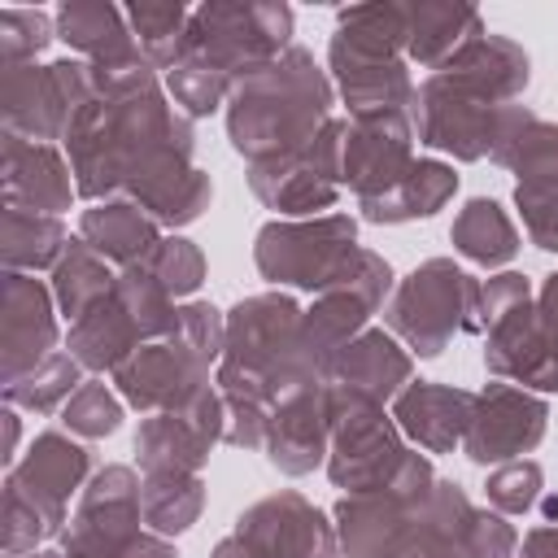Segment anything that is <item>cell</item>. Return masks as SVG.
<instances>
[{
  "label": "cell",
  "instance_id": "6da1fadb",
  "mask_svg": "<svg viewBox=\"0 0 558 558\" xmlns=\"http://www.w3.org/2000/svg\"><path fill=\"white\" fill-rule=\"evenodd\" d=\"M327 105H331V83L314 65L310 52L288 48L270 65L253 70L231 87V113L227 131L231 144L257 161L288 157L305 148L323 126H327Z\"/></svg>",
  "mask_w": 558,
  "mask_h": 558
},
{
  "label": "cell",
  "instance_id": "7a4b0ae2",
  "mask_svg": "<svg viewBox=\"0 0 558 558\" xmlns=\"http://www.w3.org/2000/svg\"><path fill=\"white\" fill-rule=\"evenodd\" d=\"M401 48H405V4L340 9L336 35H331V74L353 118L414 105Z\"/></svg>",
  "mask_w": 558,
  "mask_h": 558
},
{
  "label": "cell",
  "instance_id": "3957f363",
  "mask_svg": "<svg viewBox=\"0 0 558 558\" xmlns=\"http://www.w3.org/2000/svg\"><path fill=\"white\" fill-rule=\"evenodd\" d=\"M288 35H292L288 4H201L187 17L183 61H205L240 83L253 70L283 57Z\"/></svg>",
  "mask_w": 558,
  "mask_h": 558
},
{
  "label": "cell",
  "instance_id": "277c9868",
  "mask_svg": "<svg viewBox=\"0 0 558 558\" xmlns=\"http://www.w3.org/2000/svg\"><path fill=\"white\" fill-rule=\"evenodd\" d=\"M475 310H480V288L462 270H453V262L436 257L397 288L388 323L414 344V353L436 357L458 327H475L471 318Z\"/></svg>",
  "mask_w": 558,
  "mask_h": 558
},
{
  "label": "cell",
  "instance_id": "5b68a950",
  "mask_svg": "<svg viewBox=\"0 0 558 558\" xmlns=\"http://www.w3.org/2000/svg\"><path fill=\"white\" fill-rule=\"evenodd\" d=\"M135 519H140L135 475L126 466H105L92 480L74 527L65 532L70 558H174L170 545L140 536Z\"/></svg>",
  "mask_w": 558,
  "mask_h": 558
},
{
  "label": "cell",
  "instance_id": "8992f818",
  "mask_svg": "<svg viewBox=\"0 0 558 558\" xmlns=\"http://www.w3.org/2000/svg\"><path fill=\"white\" fill-rule=\"evenodd\" d=\"M92 65L57 61V65H4V122L9 135L57 140L70 135L74 118L92 105Z\"/></svg>",
  "mask_w": 558,
  "mask_h": 558
},
{
  "label": "cell",
  "instance_id": "52a82bcc",
  "mask_svg": "<svg viewBox=\"0 0 558 558\" xmlns=\"http://www.w3.org/2000/svg\"><path fill=\"white\" fill-rule=\"evenodd\" d=\"M327 414H331V432H336V445H331V480L349 493H375V488H388L410 453L401 449L392 423L384 418L379 405L371 401H340L327 392Z\"/></svg>",
  "mask_w": 558,
  "mask_h": 558
},
{
  "label": "cell",
  "instance_id": "ba28073f",
  "mask_svg": "<svg viewBox=\"0 0 558 558\" xmlns=\"http://www.w3.org/2000/svg\"><path fill=\"white\" fill-rule=\"evenodd\" d=\"M344 174V122H327L305 148L257 161L253 166V192L283 214H314L336 201V183Z\"/></svg>",
  "mask_w": 558,
  "mask_h": 558
},
{
  "label": "cell",
  "instance_id": "9c48e42d",
  "mask_svg": "<svg viewBox=\"0 0 558 558\" xmlns=\"http://www.w3.org/2000/svg\"><path fill=\"white\" fill-rule=\"evenodd\" d=\"M353 253V218L270 222L257 235V270L275 283L327 288Z\"/></svg>",
  "mask_w": 558,
  "mask_h": 558
},
{
  "label": "cell",
  "instance_id": "30bf717a",
  "mask_svg": "<svg viewBox=\"0 0 558 558\" xmlns=\"http://www.w3.org/2000/svg\"><path fill=\"white\" fill-rule=\"evenodd\" d=\"M488 371L532 388H558V275H549L536 310L523 301L488 327Z\"/></svg>",
  "mask_w": 558,
  "mask_h": 558
},
{
  "label": "cell",
  "instance_id": "8fae6325",
  "mask_svg": "<svg viewBox=\"0 0 558 558\" xmlns=\"http://www.w3.org/2000/svg\"><path fill=\"white\" fill-rule=\"evenodd\" d=\"M410 113L384 109V113H357L353 126H344V179L357 187L362 201H375L392 192L410 174Z\"/></svg>",
  "mask_w": 558,
  "mask_h": 558
},
{
  "label": "cell",
  "instance_id": "7c38bea8",
  "mask_svg": "<svg viewBox=\"0 0 558 558\" xmlns=\"http://www.w3.org/2000/svg\"><path fill=\"white\" fill-rule=\"evenodd\" d=\"M218 436H227L222 432V405L209 388H201L179 410L148 418L135 436V449H140V462L148 466V475H161V471H187L192 475Z\"/></svg>",
  "mask_w": 558,
  "mask_h": 558
},
{
  "label": "cell",
  "instance_id": "4fadbf2b",
  "mask_svg": "<svg viewBox=\"0 0 558 558\" xmlns=\"http://www.w3.org/2000/svg\"><path fill=\"white\" fill-rule=\"evenodd\" d=\"M235 536L257 558H336L331 527L296 493H279V497L257 501L248 514H240Z\"/></svg>",
  "mask_w": 558,
  "mask_h": 558
},
{
  "label": "cell",
  "instance_id": "5bb4252c",
  "mask_svg": "<svg viewBox=\"0 0 558 558\" xmlns=\"http://www.w3.org/2000/svg\"><path fill=\"white\" fill-rule=\"evenodd\" d=\"M545 432V401L510 388L488 384L475 397L471 427H466V458L471 462H506L523 449H532Z\"/></svg>",
  "mask_w": 558,
  "mask_h": 558
},
{
  "label": "cell",
  "instance_id": "9a60e30c",
  "mask_svg": "<svg viewBox=\"0 0 558 558\" xmlns=\"http://www.w3.org/2000/svg\"><path fill=\"white\" fill-rule=\"evenodd\" d=\"M327 432H331V414H327V384L323 379H310V384L279 392L270 423H266L270 462L288 475L310 471L323 458Z\"/></svg>",
  "mask_w": 558,
  "mask_h": 558
},
{
  "label": "cell",
  "instance_id": "2e32d148",
  "mask_svg": "<svg viewBox=\"0 0 558 558\" xmlns=\"http://www.w3.org/2000/svg\"><path fill=\"white\" fill-rule=\"evenodd\" d=\"M205 366H209V362H205L196 349H187V344L170 331V340L135 349V353L118 366V384H122V392H126L135 405H148V410L170 405V410H179L192 392L205 388V384H201Z\"/></svg>",
  "mask_w": 558,
  "mask_h": 558
},
{
  "label": "cell",
  "instance_id": "e0dca14e",
  "mask_svg": "<svg viewBox=\"0 0 558 558\" xmlns=\"http://www.w3.org/2000/svg\"><path fill=\"white\" fill-rule=\"evenodd\" d=\"M327 392L340 401H371L379 405L384 397H392L401 384H410V357L384 336V331H366L357 340H349L331 371H327Z\"/></svg>",
  "mask_w": 558,
  "mask_h": 558
},
{
  "label": "cell",
  "instance_id": "ac0fdd59",
  "mask_svg": "<svg viewBox=\"0 0 558 558\" xmlns=\"http://www.w3.org/2000/svg\"><path fill=\"white\" fill-rule=\"evenodd\" d=\"M83 471H87V453L78 445H70L65 436L48 432V436L35 440L26 466L9 475V493L22 497L26 506H35L57 527L61 523V510H65V497L78 488Z\"/></svg>",
  "mask_w": 558,
  "mask_h": 558
},
{
  "label": "cell",
  "instance_id": "d6986e66",
  "mask_svg": "<svg viewBox=\"0 0 558 558\" xmlns=\"http://www.w3.org/2000/svg\"><path fill=\"white\" fill-rule=\"evenodd\" d=\"M440 74H449L458 87H466V92H475L493 105H506L527 87V52L514 39L484 31L453 61H445Z\"/></svg>",
  "mask_w": 558,
  "mask_h": 558
},
{
  "label": "cell",
  "instance_id": "ffe728a7",
  "mask_svg": "<svg viewBox=\"0 0 558 558\" xmlns=\"http://www.w3.org/2000/svg\"><path fill=\"white\" fill-rule=\"evenodd\" d=\"M57 31L70 48L87 52L92 65L109 70V65H131V61H144L135 35L126 31V17L122 9L105 4V0H70L57 9Z\"/></svg>",
  "mask_w": 558,
  "mask_h": 558
},
{
  "label": "cell",
  "instance_id": "44dd1931",
  "mask_svg": "<svg viewBox=\"0 0 558 558\" xmlns=\"http://www.w3.org/2000/svg\"><path fill=\"white\" fill-rule=\"evenodd\" d=\"M471 410H475V397L462 392V388H440V384H410L401 397H397V418L401 427L427 445L432 453H445L453 449L466 427H471Z\"/></svg>",
  "mask_w": 558,
  "mask_h": 558
},
{
  "label": "cell",
  "instance_id": "7402d4cb",
  "mask_svg": "<svg viewBox=\"0 0 558 558\" xmlns=\"http://www.w3.org/2000/svg\"><path fill=\"white\" fill-rule=\"evenodd\" d=\"M4 187H9L13 209H22V201L31 205V214L39 209L57 214L70 205V179H65L61 157L44 144H26L22 135L4 140Z\"/></svg>",
  "mask_w": 558,
  "mask_h": 558
},
{
  "label": "cell",
  "instance_id": "603a6c76",
  "mask_svg": "<svg viewBox=\"0 0 558 558\" xmlns=\"http://www.w3.org/2000/svg\"><path fill=\"white\" fill-rule=\"evenodd\" d=\"M480 35L484 22L471 4H405V52L418 65L440 70Z\"/></svg>",
  "mask_w": 558,
  "mask_h": 558
},
{
  "label": "cell",
  "instance_id": "cb8c5ba5",
  "mask_svg": "<svg viewBox=\"0 0 558 558\" xmlns=\"http://www.w3.org/2000/svg\"><path fill=\"white\" fill-rule=\"evenodd\" d=\"M52 344V314H48V296L35 279L9 275L4 283V366H9V384L22 379L26 362H39V353Z\"/></svg>",
  "mask_w": 558,
  "mask_h": 558
},
{
  "label": "cell",
  "instance_id": "d4e9b609",
  "mask_svg": "<svg viewBox=\"0 0 558 558\" xmlns=\"http://www.w3.org/2000/svg\"><path fill=\"white\" fill-rule=\"evenodd\" d=\"M144 336V327L135 323V314L122 305V296L118 292H109L96 310H87L78 323H74V331H70V349H74V357L78 362H87V366H122L135 349V340Z\"/></svg>",
  "mask_w": 558,
  "mask_h": 558
},
{
  "label": "cell",
  "instance_id": "484cf974",
  "mask_svg": "<svg viewBox=\"0 0 558 558\" xmlns=\"http://www.w3.org/2000/svg\"><path fill=\"white\" fill-rule=\"evenodd\" d=\"M83 240L96 253L122 262L126 270L131 266H144L153 257V248L161 244L157 240V227L135 205H100V209H87L83 214Z\"/></svg>",
  "mask_w": 558,
  "mask_h": 558
},
{
  "label": "cell",
  "instance_id": "4316f807",
  "mask_svg": "<svg viewBox=\"0 0 558 558\" xmlns=\"http://www.w3.org/2000/svg\"><path fill=\"white\" fill-rule=\"evenodd\" d=\"M453 187H458V174H453L449 166H440V161H418V166H410V174H405L392 192H384V196H375V201H362V209H366L371 222L427 218V214H436V209L453 196Z\"/></svg>",
  "mask_w": 558,
  "mask_h": 558
},
{
  "label": "cell",
  "instance_id": "83f0119b",
  "mask_svg": "<svg viewBox=\"0 0 558 558\" xmlns=\"http://www.w3.org/2000/svg\"><path fill=\"white\" fill-rule=\"evenodd\" d=\"M453 244L471 257V262H484V266H501L514 257L519 248V235L510 227V218L501 214L497 201H471L458 222H453Z\"/></svg>",
  "mask_w": 558,
  "mask_h": 558
},
{
  "label": "cell",
  "instance_id": "f1b7e54d",
  "mask_svg": "<svg viewBox=\"0 0 558 558\" xmlns=\"http://www.w3.org/2000/svg\"><path fill=\"white\" fill-rule=\"evenodd\" d=\"M187 9L183 4H131L126 22L135 31V44L148 65H179L183 61V39H187Z\"/></svg>",
  "mask_w": 558,
  "mask_h": 558
},
{
  "label": "cell",
  "instance_id": "f546056e",
  "mask_svg": "<svg viewBox=\"0 0 558 558\" xmlns=\"http://www.w3.org/2000/svg\"><path fill=\"white\" fill-rule=\"evenodd\" d=\"M497 161L519 174V187H558V126L527 118L514 140L497 153Z\"/></svg>",
  "mask_w": 558,
  "mask_h": 558
},
{
  "label": "cell",
  "instance_id": "4dcf8cb0",
  "mask_svg": "<svg viewBox=\"0 0 558 558\" xmlns=\"http://www.w3.org/2000/svg\"><path fill=\"white\" fill-rule=\"evenodd\" d=\"M140 506L153 532H183L201 514V480L187 471L148 475V484L140 488Z\"/></svg>",
  "mask_w": 558,
  "mask_h": 558
},
{
  "label": "cell",
  "instance_id": "1f68e13d",
  "mask_svg": "<svg viewBox=\"0 0 558 558\" xmlns=\"http://www.w3.org/2000/svg\"><path fill=\"white\" fill-rule=\"evenodd\" d=\"M113 292V279L109 270L96 262V253L87 244H70V253L61 257L57 266V296H61V310L83 318L87 310H96L105 296Z\"/></svg>",
  "mask_w": 558,
  "mask_h": 558
},
{
  "label": "cell",
  "instance_id": "d6a6232c",
  "mask_svg": "<svg viewBox=\"0 0 558 558\" xmlns=\"http://www.w3.org/2000/svg\"><path fill=\"white\" fill-rule=\"evenodd\" d=\"M61 244V222L52 214H26V209H13L4 214V257L9 266H44L52 262Z\"/></svg>",
  "mask_w": 558,
  "mask_h": 558
},
{
  "label": "cell",
  "instance_id": "836d02e7",
  "mask_svg": "<svg viewBox=\"0 0 558 558\" xmlns=\"http://www.w3.org/2000/svg\"><path fill=\"white\" fill-rule=\"evenodd\" d=\"M166 83H170L174 100L187 113H214L222 105V96L235 87V78H227L222 70H214L205 61H179V65H170Z\"/></svg>",
  "mask_w": 558,
  "mask_h": 558
},
{
  "label": "cell",
  "instance_id": "e575fe53",
  "mask_svg": "<svg viewBox=\"0 0 558 558\" xmlns=\"http://www.w3.org/2000/svg\"><path fill=\"white\" fill-rule=\"evenodd\" d=\"M144 266H148V275H153L170 296L196 292V283H201V275H205V262H201V253H196L187 240H161Z\"/></svg>",
  "mask_w": 558,
  "mask_h": 558
},
{
  "label": "cell",
  "instance_id": "d590c367",
  "mask_svg": "<svg viewBox=\"0 0 558 558\" xmlns=\"http://www.w3.org/2000/svg\"><path fill=\"white\" fill-rule=\"evenodd\" d=\"M52 39V26L39 9H0V52L4 65H22Z\"/></svg>",
  "mask_w": 558,
  "mask_h": 558
},
{
  "label": "cell",
  "instance_id": "8d00e7d4",
  "mask_svg": "<svg viewBox=\"0 0 558 558\" xmlns=\"http://www.w3.org/2000/svg\"><path fill=\"white\" fill-rule=\"evenodd\" d=\"M74 362L70 357H48L44 371H35L31 379H13L9 384V401H22V405H35V410H48L52 401H61L70 388H74Z\"/></svg>",
  "mask_w": 558,
  "mask_h": 558
},
{
  "label": "cell",
  "instance_id": "74e56055",
  "mask_svg": "<svg viewBox=\"0 0 558 558\" xmlns=\"http://www.w3.org/2000/svg\"><path fill=\"white\" fill-rule=\"evenodd\" d=\"M536 493H541V466L536 462H510V466L488 475V501L506 514L527 510L536 501Z\"/></svg>",
  "mask_w": 558,
  "mask_h": 558
},
{
  "label": "cell",
  "instance_id": "f35d334b",
  "mask_svg": "<svg viewBox=\"0 0 558 558\" xmlns=\"http://www.w3.org/2000/svg\"><path fill=\"white\" fill-rule=\"evenodd\" d=\"M65 423L83 436H105L118 427V401L105 392V384H83L65 405Z\"/></svg>",
  "mask_w": 558,
  "mask_h": 558
},
{
  "label": "cell",
  "instance_id": "ab89813d",
  "mask_svg": "<svg viewBox=\"0 0 558 558\" xmlns=\"http://www.w3.org/2000/svg\"><path fill=\"white\" fill-rule=\"evenodd\" d=\"M523 222L532 231V240L549 253H558V187H519L514 192Z\"/></svg>",
  "mask_w": 558,
  "mask_h": 558
},
{
  "label": "cell",
  "instance_id": "60d3db41",
  "mask_svg": "<svg viewBox=\"0 0 558 558\" xmlns=\"http://www.w3.org/2000/svg\"><path fill=\"white\" fill-rule=\"evenodd\" d=\"M523 558H558V523L527 532V541H523Z\"/></svg>",
  "mask_w": 558,
  "mask_h": 558
},
{
  "label": "cell",
  "instance_id": "b9f144b4",
  "mask_svg": "<svg viewBox=\"0 0 558 558\" xmlns=\"http://www.w3.org/2000/svg\"><path fill=\"white\" fill-rule=\"evenodd\" d=\"M214 558H257V554H253V549H248L240 536H227V541L214 549Z\"/></svg>",
  "mask_w": 558,
  "mask_h": 558
},
{
  "label": "cell",
  "instance_id": "7bdbcfd3",
  "mask_svg": "<svg viewBox=\"0 0 558 558\" xmlns=\"http://www.w3.org/2000/svg\"><path fill=\"white\" fill-rule=\"evenodd\" d=\"M545 514H549V519H558V497H549V501H545Z\"/></svg>",
  "mask_w": 558,
  "mask_h": 558
},
{
  "label": "cell",
  "instance_id": "ee69618b",
  "mask_svg": "<svg viewBox=\"0 0 558 558\" xmlns=\"http://www.w3.org/2000/svg\"><path fill=\"white\" fill-rule=\"evenodd\" d=\"M39 558H61V554H39Z\"/></svg>",
  "mask_w": 558,
  "mask_h": 558
}]
</instances>
